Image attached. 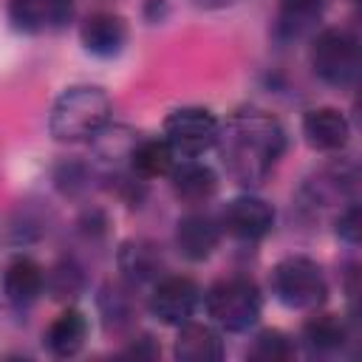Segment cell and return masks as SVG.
I'll return each mask as SVG.
<instances>
[{"mask_svg":"<svg viewBox=\"0 0 362 362\" xmlns=\"http://www.w3.org/2000/svg\"><path fill=\"white\" fill-rule=\"evenodd\" d=\"M215 144L221 147L229 175L243 187H255L266 181L280 161L286 150V133L280 122L263 110H238L218 130Z\"/></svg>","mask_w":362,"mask_h":362,"instance_id":"6da1fadb","label":"cell"},{"mask_svg":"<svg viewBox=\"0 0 362 362\" xmlns=\"http://www.w3.org/2000/svg\"><path fill=\"white\" fill-rule=\"evenodd\" d=\"M110 119V99L96 85H76L68 88L51 107L48 127L51 136L59 141H82L93 139L105 130Z\"/></svg>","mask_w":362,"mask_h":362,"instance_id":"7a4b0ae2","label":"cell"},{"mask_svg":"<svg viewBox=\"0 0 362 362\" xmlns=\"http://www.w3.org/2000/svg\"><path fill=\"white\" fill-rule=\"evenodd\" d=\"M263 308V297L257 286L246 277L218 280L206 291V314L223 331H246L257 322Z\"/></svg>","mask_w":362,"mask_h":362,"instance_id":"3957f363","label":"cell"},{"mask_svg":"<svg viewBox=\"0 0 362 362\" xmlns=\"http://www.w3.org/2000/svg\"><path fill=\"white\" fill-rule=\"evenodd\" d=\"M272 291L283 305L308 311L325 300L328 283H325L322 269L311 257L291 255V257H283L272 269Z\"/></svg>","mask_w":362,"mask_h":362,"instance_id":"277c9868","label":"cell"},{"mask_svg":"<svg viewBox=\"0 0 362 362\" xmlns=\"http://www.w3.org/2000/svg\"><path fill=\"white\" fill-rule=\"evenodd\" d=\"M311 68L328 85H351L359 74V42L345 28H325L311 45Z\"/></svg>","mask_w":362,"mask_h":362,"instance_id":"5b68a950","label":"cell"},{"mask_svg":"<svg viewBox=\"0 0 362 362\" xmlns=\"http://www.w3.org/2000/svg\"><path fill=\"white\" fill-rule=\"evenodd\" d=\"M221 122L206 107H178L164 119V139L175 156H201L215 147Z\"/></svg>","mask_w":362,"mask_h":362,"instance_id":"8992f818","label":"cell"},{"mask_svg":"<svg viewBox=\"0 0 362 362\" xmlns=\"http://www.w3.org/2000/svg\"><path fill=\"white\" fill-rule=\"evenodd\" d=\"M201 303V288L189 277H164L150 297V311L164 325H181L187 322Z\"/></svg>","mask_w":362,"mask_h":362,"instance_id":"52a82bcc","label":"cell"},{"mask_svg":"<svg viewBox=\"0 0 362 362\" xmlns=\"http://www.w3.org/2000/svg\"><path fill=\"white\" fill-rule=\"evenodd\" d=\"M74 14V0H11L8 20L25 34L59 31Z\"/></svg>","mask_w":362,"mask_h":362,"instance_id":"ba28073f","label":"cell"},{"mask_svg":"<svg viewBox=\"0 0 362 362\" xmlns=\"http://www.w3.org/2000/svg\"><path fill=\"white\" fill-rule=\"evenodd\" d=\"M223 226L229 235L240 240H260L274 226V209L255 195H240L226 204L223 209Z\"/></svg>","mask_w":362,"mask_h":362,"instance_id":"9c48e42d","label":"cell"},{"mask_svg":"<svg viewBox=\"0 0 362 362\" xmlns=\"http://www.w3.org/2000/svg\"><path fill=\"white\" fill-rule=\"evenodd\" d=\"M303 136L314 150H342L351 136L348 119L337 107H314L303 116Z\"/></svg>","mask_w":362,"mask_h":362,"instance_id":"30bf717a","label":"cell"},{"mask_svg":"<svg viewBox=\"0 0 362 362\" xmlns=\"http://www.w3.org/2000/svg\"><path fill=\"white\" fill-rule=\"evenodd\" d=\"M221 240V229L209 215H184L175 226V246L187 260H206Z\"/></svg>","mask_w":362,"mask_h":362,"instance_id":"8fae6325","label":"cell"},{"mask_svg":"<svg viewBox=\"0 0 362 362\" xmlns=\"http://www.w3.org/2000/svg\"><path fill=\"white\" fill-rule=\"evenodd\" d=\"M175 356L184 362H218L223 356V339L212 325L187 320L175 339Z\"/></svg>","mask_w":362,"mask_h":362,"instance_id":"7c38bea8","label":"cell"},{"mask_svg":"<svg viewBox=\"0 0 362 362\" xmlns=\"http://www.w3.org/2000/svg\"><path fill=\"white\" fill-rule=\"evenodd\" d=\"M82 45L96 54V57H116L127 40V28H124V20L119 14H107V11H99L93 17H88L82 23Z\"/></svg>","mask_w":362,"mask_h":362,"instance_id":"4fadbf2b","label":"cell"},{"mask_svg":"<svg viewBox=\"0 0 362 362\" xmlns=\"http://www.w3.org/2000/svg\"><path fill=\"white\" fill-rule=\"evenodd\" d=\"M42 286H45V274H42V266L37 260H31V257H14L6 266L3 288H6V297L14 305H25V303L37 300V294L42 291Z\"/></svg>","mask_w":362,"mask_h":362,"instance_id":"5bb4252c","label":"cell"},{"mask_svg":"<svg viewBox=\"0 0 362 362\" xmlns=\"http://www.w3.org/2000/svg\"><path fill=\"white\" fill-rule=\"evenodd\" d=\"M170 178H173L175 195L187 204H201L218 189V175L212 173V167L198 164V161H184V164L173 167Z\"/></svg>","mask_w":362,"mask_h":362,"instance_id":"9a60e30c","label":"cell"},{"mask_svg":"<svg viewBox=\"0 0 362 362\" xmlns=\"http://www.w3.org/2000/svg\"><path fill=\"white\" fill-rule=\"evenodd\" d=\"M85 337H88V320L82 311L76 308H68L62 311L45 331V345L54 356H74L82 345H85Z\"/></svg>","mask_w":362,"mask_h":362,"instance_id":"2e32d148","label":"cell"},{"mask_svg":"<svg viewBox=\"0 0 362 362\" xmlns=\"http://www.w3.org/2000/svg\"><path fill=\"white\" fill-rule=\"evenodd\" d=\"M130 164L144 178L167 175L175 167V150L167 144V139H147L130 150Z\"/></svg>","mask_w":362,"mask_h":362,"instance_id":"e0dca14e","label":"cell"},{"mask_svg":"<svg viewBox=\"0 0 362 362\" xmlns=\"http://www.w3.org/2000/svg\"><path fill=\"white\" fill-rule=\"evenodd\" d=\"M303 334H305L308 345H311V348H317V351H337V348H342V345H345V337H348V331H345L342 320H339V317H334V314L311 317V320L305 322Z\"/></svg>","mask_w":362,"mask_h":362,"instance_id":"ac0fdd59","label":"cell"},{"mask_svg":"<svg viewBox=\"0 0 362 362\" xmlns=\"http://www.w3.org/2000/svg\"><path fill=\"white\" fill-rule=\"evenodd\" d=\"M119 263L124 269L127 277L133 280H147L153 277V272H158V252L150 246V243H124L122 246V255H119Z\"/></svg>","mask_w":362,"mask_h":362,"instance_id":"d6986e66","label":"cell"},{"mask_svg":"<svg viewBox=\"0 0 362 362\" xmlns=\"http://www.w3.org/2000/svg\"><path fill=\"white\" fill-rule=\"evenodd\" d=\"M291 354L294 348L283 331H260L249 348V359H257V362H283Z\"/></svg>","mask_w":362,"mask_h":362,"instance_id":"ffe728a7","label":"cell"},{"mask_svg":"<svg viewBox=\"0 0 362 362\" xmlns=\"http://www.w3.org/2000/svg\"><path fill=\"white\" fill-rule=\"evenodd\" d=\"M283 3V14H280V25L294 31L300 25H308L314 17H320L325 0H280Z\"/></svg>","mask_w":362,"mask_h":362,"instance_id":"44dd1931","label":"cell"},{"mask_svg":"<svg viewBox=\"0 0 362 362\" xmlns=\"http://www.w3.org/2000/svg\"><path fill=\"white\" fill-rule=\"evenodd\" d=\"M337 235L348 243H359V206L351 204L339 218H337Z\"/></svg>","mask_w":362,"mask_h":362,"instance_id":"7402d4cb","label":"cell"}]
</instances>
